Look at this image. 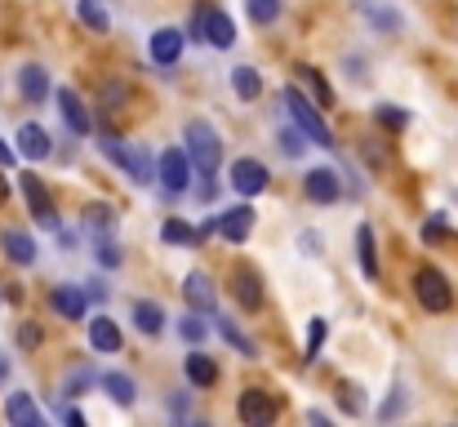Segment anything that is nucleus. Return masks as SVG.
<instances>
[{"label": "nucleus", "mask_w": 458, "mask_h": 427, "mask_svg": "<svg viewBox=\"0 0 458 427\" xmlns=\"http://www.w3.org/2000/svg\"><path fill=\"white\" fill-rule=\"evenodd\" d=\"M76 13H81V22L94 27V31H107V27H112V18H107V9H103L98 0H76Z\"/></svg>", "instance_id": "obj_31"}, {"label": "nucleus", "mask_w": 458, "mask_h": 427, "mask_svg": "<svg viewBox=\"0 0 458 427\" xmlns=\"http://www.w3.org/2000/svg\"><path fill=\"white\" fill-rule=\"evenodd\" d=\"M307 147H311V139H307L303 130H281V151H285L290 160H299Z\"/></svg>", "instance_id": "obj_37"}, {"label": "nucleus", "mask_w": 458, "mask_h": 427, "mask_svg": "<svg viewBox=\"0 0 458 427\" xmlns=\"http://www.w3.org/2000/svg\"><path fill=\"white\" fill-rule=\"evenodd\" d=\"M54 151V142L45 134V125H36V121H27L22 130H18V156H27V160H45Z\"/></svg>", "instance_id": "obj_16"}, {"label": "nucleus", "mask_w": 458, "mask_h": 427, "mask_svg": "<svg viewBox=\"0 0 458 427\" xmlns=\"http://www.w3.org/2000/svg\"><path fill=\"white\" fill-rule=\"evenodd\" d=\"M103 392L116 401V406H134V397H139V388H134V379L130 374H121V370H112V374H103Z\"/></svg>", "instance_id": "obj_24"}, {"label": "nucleus", "mask_w": 458, "mask_h": 427, "mask_svg": "<svg viewBox=\"0 0 458 427\" xmlns=\"http://www.w3.org/2000/svg\"><path fill=\"white\" fill-rule=\"evenodd\" d=\"M49 303H54V312H58L63 320H85V312H89V294H85L81 285H58V289L49 294Z\"/></svg>", "instance_id": "obj_10"}, {"label": "nucleus", "mask_w": 458, "mask_h": 427, "mask_svg": "<svg viewBox=\"0 0 458 427\" xmlns=\"http://www.w3.org/2000/svg\"><path fill=\"white\" fill-rule=\"evenodd\" d=\"M98 263H103V268H121V250H116V241H112V236H103V241H98Z\"/></svg>", "instance_id": "obj_42"}, {"label": "nucleus", "mask_w": 458, "mask_h": 427, "mask_svg": "<svg viewBox=\"0 0 458 427\" xmlns=\"http://www.w3.org/2000/svg\"><path fill=\"white\" fill-rule=\"evenodd\" d=\"M360 9H365V13H369L378 27H387V31H396V27H401V13H392V9H378L374 0H360Z\"/></svg>", "instance_id": "obj_38"}, {"label": "nucleus", "mask_w": 458, "mask_h": 427, "mask_svg": "<svg viewBox=\"0 0 458 427\" xmlns=\"http://www.w3.org/2000/svg\"><path fill=\"white\" fill-rule=\"evenodd\" d=\"M182 298L196 307V312H205V316H214L218 312V294H214V285L205 272H187V281H182Z\"/></svg>", "instance_id": "obj_12"}, {"label": "nucleus", "mask_w": 458, "mask_h": 427, "mask_svg": "<svg viewBox=\"0 0 458 427\" xmlns=\"http://www.w3.org/2000/svg\"><path fill=\"white\" fill-rule=\"evenodd\" d=\"M205 40H209L214 49H232L236 27H232V18H227L223 9H205Z\"/></svg>", "instance_id": "obj_18"}, {"label": "nucleus", "mask_w": 458, "mask_h": 427, "mask_svg": "<svg viewBox=\"0 0 458 427\" xmlns=\"http://www.w3.org/2000/svg\"><path fill=\"white\" fill-rule=\"evenodd\" d=\"M450 236H454V232L445 227V218H428V223H423V241H428V245H432V241H450Z\"/></svg>", "instance_id": "obj_41"}, {"label": "nucleus", "mask_w": 458, "mask_h": 427, "mask_svg": "<svg viewBox=\"0 0 458 427\" xmlns=\"http://www.w3.org/2000/svg\"><path fill=\"white\" fill-rule=\"evenodd\" d=\"M182 40H187V36H182L178 27H160V31L152 36V45H148V49H152V63L174 67V63H178V54H182Z\"/></svg>", "instance_id": "obj_13"}, {"label": "nucleus", "mask_w": 458, "mask_h": 427, "mask_svg": "<svg viewBox=\"0 0 458 427\" xmlns=\"http://www.w3.org/2000/svg\"><path fill=\"white\" fill-rule=\"evenodd\" d=\"M245 9H250V22H259V27L281 18V0H245Z\"/></svg>", "instance_id": "obj_33"}, {"label": "nucleus", "mask_w": 458, "mask_h": 427, "mask_svg": "<svg viewBox=\"0 0 458 427\" xmlns=\"http://www.w3.org/2000/svg\"><path fill=\"white\" fill-rule=\"evenodd\" d=\"M414 298L428 312H450L454 307V289L445 281V272H437V268H419L414 272Z\"/></svg>", "instance_id": "obj_3"}, {"label": "nucleus", "mask_w": 458, "mask_h": 427, "mask_svg": "<svg viewBox=\"0 0 458 427\" xmlns=\"http://www.w3.org/2000/svg\"><path fill=\"white\" fill-rule=\"evenodd\" d=\"M103 103H107V112L121 107V103H130V85H121V81L116 85H103Z\"/></svg>", "instance_id": "obj_40"}, {"label": "nucleus", "mask_w": 458, "mask_h": 427, "mask_svg": "<svg viewBox=\"0 0 458 427\" xmlns=\"http://www.w3.org/2000/svg\"><path fill=\"white\" fill-rule=\"evenodd\" d=\"M267 183H272V174H267L263 160L241 156V160L232 165V187H236L241 196H259V192H267Z\"/></svg>", "instance_id": "obj_7"}, {"label": "nucleus", "mask_w": 458, "mask_h": 427, "mask_svg": "<svg viewBox=\"0 0 458 427\" xmlns=\"http://www.w3.org/2000/svg\"><path fill=\"white\" fill-rule=\"evenodd\" d=\"M63 419H67V423H72V427H85V414H81V410H67Z\"/></svg>", "instance_id": "obj_48"}, {"label": "nucleus", "mask_w": 458, "mask_h": 427, "mask_svg": "<svg viewBox=\"0 0 458 427\" xmlns=\"http://www.w3.org/2000/svg\"><path fill=\"white\" fill-rule=\"evenodd\" d=\"M232 289H236V298H241L245 312H259V307H263V277H259L254 268H236Z\"/></svg>", "instance_id": "obj_14"}, {"label": "nucleus", "mask_w": 458, "mask_h": 427, "mask_svg": "<svg viewBox=\"0 0 458 427\" xmlns=\"http://www.w3.org/2000/svg\"><path fill=\"white\" fill-rule=\"evenodd\" d=\"M0 245H4V254L18 263V268H31L36 263V241L27 236V232H18V227H9L4 236H0Z\"/></svg>", "instance_id": "obj_20"}, {"label": "nucleus", "mask_w": 458, "mask_h": 427, "mask_svg": "<svg viewBox=\"0 0 458 427\" xmlns=\"http://www.w3.org/2000/svg\"><path fill=\"white\" fill-rule=\"evenodd\" d=\"M18 343H22V347H40V325H31V320L18 325Z\"/></svg>", "instance_id": "obj_43"}, {"label": "nucleus", "mask_w": 458, "mask_h": 427, "mask_svg": "<svg viewBox=\"0 0 458 427\" xmlns=\"http://www.w3.org/2000/svg\"><path fill=\"white\" fill-rule=\"evenodd\" d=\"M209 320H214V329H218V334H223V338H227V343H232V347H236V352H241V356H250V361H254V356H259V347H254V343H250V338H245V334H241V329H236V320H227V316H223V312H214V316H209Z\"/></svg>", "instance_id": "obj_28"}, {"label": "nucleus", "mask_w": 458, "mask_h": 427, "mask_svg": "<svg viewBox=\"0 0 458 427\" xmlns=\"http://www.w3.org/2000/svg\"><path fill=\"white\" fill-rule=\"evenodd\" d=\"M325 334H329V325H325V316H311V325H307V365L320 356V343H325Z\"/></svg>", "instance_id": "obj_35"}, {"label": "nucleus", "mask_w": 458, "mask_h": 427, "mask_svg": "<svg viewBox=\"0 0 458 427\" xmlns=\"http://www.w3.org/2000/svg\"><path fill=\"white\" fill-rule=\"evenodd\" d=\"M18 183H22V196H27V205H31V218H36L45 232H58V227H63V218H58L54 196L45 192V183H40L36 174H18Z\"/></svg>", "instance_id": "obj_4"}, {"label": "nucleus", "mask_w": 458, "mask_h": 427, "mask_svg": "<svg viewBox=\"0 0 458 427\" xmlns=\"http://www.w3.org/2000/svg\"><path fill=\"white\" fill-rule=\"evenodd\" d=\"M232 85H236V94H241L245 103H254V98L263 94V76H259L254 67H232Z\"/></svg>", "instance_id": "obj_30"}, {"label": "nucleus", "mask_w": 458, "mask_h": 427, "mask_svg": "<svg viewBox=\"0 0 458 427\" xmlns=\"http://www.w3.org/2000/svg\"><path fill=\"white\" fill-rule=\"evenodd\" d=\"M303 192H307V201H316V205H334V201L343 196L338 169H307Z\"/></svg>", "instance_id": "obj_8"}, {"label": "nucleus", "mask_w": 458, "mask_h": 427, "mask_svg": "<svg viewBox=\"0 0 458 427\" xmlns=\"http://www.w3.org/2000/svg\"><path fill=\"white\" fill-rule=\"evenodd\" d=\"M356 259H360V272L369 281H378V250H374V227L369 223L356 227Z\"/></svg>", "instance_id": "obj_22"}, {"label": "nucleus", "mask_w": 458, "mask_h": 427, "mask_svg": "<svg viewBox=\"0 0 458 427\" xmlns=\"http://www.w3.org/2000/svg\"><path fill=\"white\" fill-rule=\"evenodd\" d=\"M58 245H63V250H76V232H72V227H58Z\"/></svg>", "instance_id": "obj_45"}, {"label": "nucleus", "mask_w": 458, "mask_h": 427, "mask_svg": "<svg viewBox=\"0 0 458 427\" xmlns=\"http://www.w3.org/2000/svg\"><path fill=\"white\" fill-rule=\"evenodd\" d=\"M89 383H94V370H89V365L72 370V374H67V397H81V392H85Z\"/></svg>", "instance_id": "obj_39"}, {"label": "nucleus", "mask_w": 458, "mask_h": 427, "mask_svg": "<svg viewBox=\"0 0 458 427\" xmlns=\"http://www.w3.org/2000/svg\"><path fill=\"white\" fill-rule=\"evenodd\" d=\"M182 142H187V156H191V165H196L205 178H214V169H218V160H223V142H218V130H214L209 121H187Z\"/></svg>", "instance_id": "obj_1"}, {"label": "nucleus", "mask_w": 458, "mask_h": 427, "mask_svg": "<svg viewBox=\"0 0 458 427\" xmlns=\"http://www.w3.org/2000/svg\"><path fill=\"white\" fill-rule=\"evenodd\" d=\"M160 241H165V245H196L200 236L191 232V223H182V218H169V223L160 227Z\"/></svg>", "instance_id": "obj_32"}, {"label": "nucleus", "mask_w": 458, "mask_h": 427, "mask_svg": "<svg viewBox=\"0 0 458 427\" xmlns=\"http://www.w3.org/2000/svg\"><path fill=\"white\" fill-rule=\"evenodd\" d=\"M156 178H160V187L165 192H187V183H191V156H187V147H169L160 160H156Z\"/></svg>", "instance_id": "obj_5"}, {"label": "nucleus", "mask_w": 458, "mask_h": 427, "mask_svg": "<svg viewBox=\"0 0 458 427\" xmlns=\"http://www.w3.org/2000/svg\"><path fill=\"white\" fill-rule=\"evenodd\" d=\"M374 116H378V125H387V130H405V125H410V112H405V107H392V103H378Z\"/></svg>", "instance_id": "obj_36"}, {"label": "nucleus", "mask_w": 458, "mask_h": 427, "mask_svg": "<svg viewBox=\"0 0 458 427\" xmlns=\"http://www.w3.org/2000/svg\"><path fill=\"white\" fill-rule=\"evenodd\" d=\"M4 419L13 427H40V410H36V401H31L27 392H13V397L4 401Z\"/></svg>", "instance_id": "obj_21"}, {"label": "nucleus", "mask_w": 458, "mask_h": 427, "mask_svg": "<svg viewBox=\"0 0 458 427\" xmlns=\"http://www.w3.org/2000/svg\"><path fill=\"white\" fill-rule=\"evenodd\" d=\"M18 90H22V98H27V103H36V107H40V103L49 98V72H45V67H36V63H27V67L18 72Z\"/></svg>", "instance_id": "obj_17"}, {"label": "nucleus", "mask_w": 458, "mask_h": 427, "mask_svg": "<svg viewBox=\"0 0 458 427\" xmlns=\"http://www.w3.org/2000/svg\"><path fill=\"white\" fill-rule=\"evenodd\" d=\"M401 410H405V397H401V388H396V392H392V397H387V406H383V410H378V419H396V414H401Z\"/></svg>", "instance_id": "obj_44"}, {"label": "nucleus", "mask_w": 458, "mask_h": 427, "mask_svg": "<svg viewBox=\"0 0 458 427\" xmlns=\"http://www.w3.org/2000/svg\"><path fill=\"white\" fill-rule=\"evenodd\" d=\"M294 76H299L307 90H311V98H316L320 107H334V90H329V81H325L311 63H299V67H294Z\"/></svg>", "instance_id": "obj_25"}, {"label": "nucleus", "mask_w": 458, "mask_h": 427, "mask_svg": "<svg viewBox=\"0 0 458 427\" xmlns=\"http://www.w3.org/2000/svg\"><path fill=\"white\" fill-rule=\"evenodd\" d=\"M121 169H125L134 183H152V178H156L152 151H148V147H130V151H125V160H121Z\"/></svg>", "instance_id": "obj_23"}, {"label": "nucleus", "mask_w": 458, "mask_h": 427, "mask_svg": "<svg viewBox=\"0 0 458 427\" xmlns=\"http://www.w3.org/2000/svg\"><path fill=\"white\" fill-rule=\"evenodd\" d=\"M58 98V112H63V121H67V130L76 134V139H85L94 125H89V112H85V103H81V94L76 90H58L54 94Z\"/></svg>", "instance_id": "obj_11"}, {"label": "nucleus", "mask_w": 458, "mask_h": 427, "mask_svg": "<svg viewBox=\"0 0 458 427\" xmlns=\"http://www.w3.org/2000/svg\"><path fill=\"white\" fill-rule=\"evenodd\" d=\"M250 232H254V209L250 205H232V209L218 214V236L223 241L241 245V241H250Z\"/></svg>", "instance_id": "obj_9"}, {"label": "nucleus", "mask_w": 458, "mask_h": 427, "mask_svg": "<svg viewBox=\"0 0 458 427\" xmlns=\"http://www.w3.org/2000/svg\"><path fill=\"white\" fill-rule=\"evenodd\" d=\"M236 414H241V423H245V427H272V423H276V414H281V406H276L267 392L250 388V392H241Z\"/></svg>", "instance_id": "obj_6"}, {"label": "nucleus", "mask_w": 458, "mask_h": 427, "mask_svg": "<svg viewBox=\"0 0 458 427\" xmlns=\"http://www.w3.org/2000/svg\"><path fill=\"white\" fill-rule=\"evenodd\" d=\"M81 218H85V227H89L98 241L116 232V209H112V205H85V214H81Z\"/></svg>", "instance_id": "obj_26"}, {"label": "nucleus", "mask_w": 458, "mask_h": 427, "mask_svg": "<svg viewBox=\"0 0 458 427\" xmlns=\"http://www.w3.org/2000/svg\"><path fill=\"white\" fill-rule=\"evenodd\" d=\"M178 334H182V338H187L191 347H200V343H205V338L214 334V320H205V312H196V307H191V312H187V316L178 320Z\"/></svg>", "instance_id": "obj_27"}, {"label": "nucleus", "mask_w": 458, "mask_h": 427, "mask_svg": "<svg viewBox=\"0 0 458 427\" xmlns=\"http://www.w3.org/2000/svg\"><path fill=\"white\" fill-rule=\"evenodd\" d=\"M13 160H18V151H13V147H9V142L0 139V165H4V169H9V165H13Z\"/></svg>", "instance_id": "obj_46"}, {"label": "nucleus", "mask_w": 458, "mask_h": 427, "mask_svg": "<svg viewBox=\"0 0 458 427\" xmlns=\"http://www.w3.org/2000/svg\"><path fill=\"white\" fill-rule=\"evenodd\" d=\"M134 325H139L143 334H160V329H165V307L139 298V303H134Z\"/></svg>", "instance_id": "obj_29"}, {"label": "nucleus", "mask_w": 458, "mask_h": 427, "mask_svg": "<svg viewBox=\"0 0 458 427\" xmlns=\"http://www.w3.org/2000/svg\"><path fill=\"white\" fill-rule=\"evenodd\" d=\"M187 383H191V388H214V383H218V361L196 347V352L187 356Z\"/></svg>", "instance_id": "obj_19"}, {"label": "nucleus", "mask_w": 458, "mask_h": 427, "mask_svg": "<svg viewBox=\"0 0 458 427\" xmlns=\"http://www.w3.org/2000/svg\"><path fill=\"white\" fill-rule=\"evenodd\" d=\"M89 343H94V352H107V356H116L121 352V325L112 320V316H94L89 320Z\"/></svg>", "instance_id": "obj_15"}, {"label": "nucleus", "mask_w": 458, "mask_h": 427, "mask_svg": "<svg viewBox=\"0 0 458 427\" xmlns=\"http://www.w3.org/2000/svg\"><path fill=\"white\" fill-rule=\"evenodd\" d=\"M285 107H290V116H294V125L303 130L311 147H334V134H329V125H325V112H320V103L316 98H303V90H285Z\"/></svg>", "instance_id": "obj_2"}, {"label": "nucleus", "mask_w": 458, "mask_h": 427, "mask_svg": "<svg viewBox=\"0 0 458 427\" xmlns=\"http://www.w3.org/2000/svg\"><path fill=\"white\" fill-rule=\"evenodd\" d=\"M85 294H89L94 303H103V298H107V289H103V285H98V281H85Z\"/></svg>", "instance_id": "obj_47"}, {"label": "nucleus", "mask_w": 458, "mask_h": 427, "mask_svg": "<svg viewBox=\"0 0 458 427\" xmlns=\"http://www.w3.org/2000/svg\"><path fill=\"white\" fill-rule=\"evenodd\" d=\"M9 201V178H4V169H0V205Z\"/></svg>", "instance_id": "obj_49"}, {"label": "nucleus", "mask_w": 458, "mask_h": 427, "mask_svg": "<svg viewBox=\"0 0 458 427\" xmlns=\"http://www.w3.org/2000/svg\"><path fill=\"white\" fill-rule=\"evenodd\" d=\"M338 406H343V414H360V410H365V388L338 383Z\"/></svg>", "instance_id": "obj_34"}]
</instances>
